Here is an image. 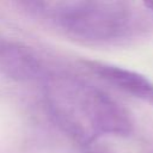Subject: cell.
<instances>
[{
  "label": "cell",
  "instance_id": "cell-1",
  "mask_svg": "<svg viewBox=\"0 0 153 153\" xmlns=\"http://www.w3.org/2000/svg\"><path fill=\"white\" fill-rule=\"evenodd\" d=\"M43 100L55 126L73 142L88 147L103 136H129L130 114L102 88L68 73H49Z\"/></svg>",
  "mask_w": 153,
  "mask_h": 153
},
{
  "label": "cell",
  "instance_id": "cell-2",
  "mask_svg": "<svg viewBox=\"0 0 153 153\" xmlns=\"http://www.w3.org/2000/svg\"><path fill=\"white\" fill-rule=\"evenodd\" d=\"M20 5L67 36L87 43H104L122 37L133 18L130 5L115 0L22 1Z\"/></svg>",
  "mask_w": 153,
  "mask_h": 153
},
{
  "label": "cell",
  "instance_id": "cell-3",
  "mask_svg": "<svg viewBox=\"0 0 153 153\" xmlns=\"http://www.w3.org/2000/svg\"><path fill=\"white\" fill-rule=\"evenodd\" d=\"M0 74L19 82L44 80L49 72L41 56L16 41L0 39Z\"/></svg>",
  "mask_w": 153,
  "mask_h": 153
},
{
  "label": "cell",
  "instance_id": "cell-4",
  "mask_svg": "<svg viewBox=\"0 0 153 153\" xmlns=\"http://www.w3.org/2000/svg\"><path fill=\"white\" fill-rule=\"evenodd\" d=\"M84 67L114 88L153 105V81L146 75L104 61L84 60Z\"/></svg>",
  "mask_w": 153,
  "mask_h": 153
},
{
  "label": "cell",
  "instance_id": "cell-5",
  "mask_svg": "<svg viewBox=\"0 0 153 153\" xmlns=\"http://www.w3.org/2000/svg\"><path fill=\"white\" fill-rule=\"evenodd\" d=\"M84 153H110V152H108L106 149H103V148H90Z\"/></svg>",
  "mask_w": 153,
  "mask_h": 153
},
{
  "label": "cell",
  "instance_id": "cell-6",
  "mask_svg": "<svg viewBox=\"0 0 153 153\" xmlns=\"http://www.w3.org/2000/svg\"><path fill=\"white\" fill-rule=\"evenodd\" d=\"M143 5L146 8H149L151 11H153V1H145Z\"/></svg>",
  "mask_w": 153,
  "mask_h": 153
}]
</instances>
